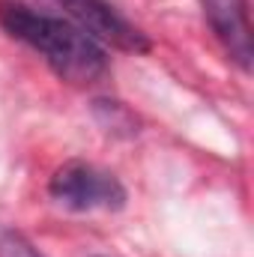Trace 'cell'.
Here are the masks:
<instances>
[{
  "label": "cell",
  "mask_w": 254,
  "mask_h": 257,
  "mask_svg": "<svg viewBox=\"0 0 254 257\" xmlns=\"http://www.w3.org/2000/svg\"><path fill=\"white\" fill-rule=\"evenodd\" d=\"M0 27L33 48L57 78L69 84H96L108 72V54L69 18L36 12L33 6L0 0Z\"/></svg>",
  "instance_id": "obj_1"
},
{
  "label": "cell",
  "mask_w": 254,
  "mask_h": 257,
  "mask_svg": "<svg viewBox=\"0 0 254 257\" xmlns=\"http://www.w3.org/2000/svg\"><path fill=\"white\" fill-rule=\"evenodd\" d=\"M48 194L72 212H117L126 206V186L105 168L93 162L72 159L63 162L51 180H48Z\"/></svg>",
  "instance_id": "obj_2"
},
{
  "label": "cell",
  "mask_w": 254,
  "mask_h": 257,
  "mask_svg": "<svg viewBox=\"0 0 254 257\" xmlns=\"http://www.w3.org/2000/svg\"><path fill=\"white\" fill-rule=\"evenodd\" d=\"M57 3L63 6L66 18L99 45H111L126 54H147L153 48L150 36L108 0H57Z\"/></svg>",
  "instance_id": "obj_3"
},
{
  "label": "cell",
  "mask_w": 254,
  "mask_h": 257,
  "mask_svg": "<svg viewBox=\"0 0 254 257\" xmlns=\"http://www.w3.org/2000/svg\"><path fill=\"white\" fill-rule=\"evenodd\" d=\"M203 18L212 27L215 39L227 51V57L242 72H251V6L248 0H200Z\"/></svg>",
  "instance_id": "obj_4"
},
{
  "label": "cell",
  "mask_w": 254,
  "mask_h": 257,
  "mask_svg": "<svg viewBox=\"0 0 254 257\" xmlns=\"http://www.w3.org/2000/svg\"><path fill=\"white\" fill-rule=\"evenodd\" d=\"M0 257H45L21 230L0 224Z\"/></svg>",
  "instance_id": "obj_5"
}]
</instances>
